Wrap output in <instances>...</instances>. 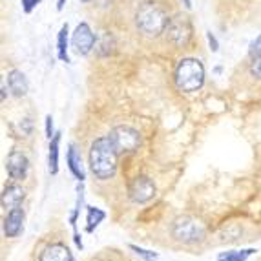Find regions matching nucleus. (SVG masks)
<instances>
[{"label":"nucleus","instance_id":"1","mask_svg":"<svg viewBox=\"0 0 261 261\" xmlns=\"http://www.w3.org/2000/svg\"><path fill=\"white\" fill-rule=\"evenodd\" d=\"M117 150L113 146L112 139L100 137L93 141L90 150V168L99 179H110L117 170Z\"/></svg>","mask_w":261,"mask_h":261},{"label":"nucleus","instance_id":"2","mask_svg":"<svg viewBox=\"0 0 261 261\" xmlns=\"http://www.w3.org/2000/svg\"><path fill=\"white\" fill-rule=\"evenodd\" d=\"M168 15L166 11L155 2H143V4L137 8V13H135V24H137V30H141L144 35L157 37L165 33L166 26H168Z\"/></svg>","mask_w":261,"mask_h":261},{"label":"nucleus","instance_id":"3","mask_svg":"<svg viewBox=\"0 0 261 261\" xmlns=\"http://www.w3.org/2000/svg\"><path fill=\"white\" fill-rule=\"evenodd\" d=\"M205 83V68L197 59H183L175 68V86L181 92H196Z\"/></svg>","mask_w":261,"mask_h":261},{"label":"nucleus","instance_id":"4","mask_svg":"<svg viewBox=\"0 0 261 261\" xmlns=\"http://www.w3.org/2000/svg\"><path fill=\"white\" fill-rule=\"evenodd\" d=\"M110 139L119 153H132L141 144L139 132L132 126H115L110 132Z\"/></svg>","mask_w":261,"mask_h":261},{"label":"nucleus","instance_id":"5","mask_svg":"<svg viewBox=\"0 0 261 261\" xmlns=\"http://www.w3.org/2000/svg\"><path fill=\"white\" fill-rule=\"evenodd\" d=\"M172 234H174L175 240L183 241V243H196L205 238V230L203 226L192 218H177L174 223V228H172Z\"/></svg>","mask_w":261,"mask_h":261},{"label":"nucleus","instance_id":"6","mask_svg":"<svg viewBox=\"0 0 261 261\" xmlns=\"http://www.w3.org/2000/svg\"><path fill=\"white\" fill-rule=\"evenodd\" d=\"M165 33H166V40H168L170 44H174L175 48H181V46H187L188 40H190L192 26L187 17L175 15L174 18H170Z\"/></svg>","mask_w":261,"mask_h":261},{"label":"nucleus","instance_id":"7","mask_svg":"<svg viewBox=\"0 0 261 261\" xmlns=\"http://www.w3.org/2000/svg\"><path fill=\"white\" fill-rule=\"evenodd\" d=\"M128 196H130V199L134 203H146V201H150L155 196V185L146 175H139L130 183Z\"/></svg>","mask_w":261,"mask_h":261},{"label":"nucleus","instance_id":"8","mask_svg":"<svg viewBox=\"0 0 261 261\" xmlns=\"http://www.w3.org/2000/svg\"><path fill=\"white\" fill-rule=\"evenodd\" d=\"M73 48L79 55H88V53L92 51L93 44H95V35H93V31L90 30L86 22H81L77 28H75V33H73Z\"/></svg>","mask_w":261,"mask_h":261},{"label":"nucleus","instance_id":"9","mask_svg":"<svg viewBox=\"0 0 261 261\" xmlns=\"http://www.w3.org/2000/svg\"><path fill=\"white\" fill-rule=\"evenodd\" d=\"M6 168H8V174L11 179H24L28 174V159L22 152H11L6 161Z\"/></svg>","mask_w":261,"mask_h":261},{"label":"nucleus","instance_id":"10","mask_svg":"<svg viewBox=\"0 0 261 261\" xmlns=\"http://www.w3.org/2000/svg\"><path fill=\"white\" fill-rule=\"evenodd\" d=\"M22 223H24V212H22L20 206H18V208L9 210L8 218H6V221H4L6 236H8V238H15V236L20 234Z\"/></svg>","mask_w":261,"mask_h":261},{"label":"nucleus","instance_id":"11","mask_svg":"<svg viewBox=\"0 0 261 261\" xmlns=\"http://www.w3.org/2000/svg\"><path fill=\"white\" fill-rule=\"evenodd\" d=\"M40 261H73V256L68 250V247H64L61 243H53L44 248Z\"/></svg>","mask_w":261,"mask_h":261},{"label":"nucleus","instance_id":"12","mask_svg":"<svg viewBox=\"0 0 261 261\" xmlns=\"http://www.w3.org/2000/svg\"><path fill=\"white\" fill-rule=\"evenodd\" d=\"M22 199H24V190L20 187H17V185H9L4 190V194H2V208L6 210L18 208Z\"/></svg>","mask_w":261,"mask_h":261},{"label":"nucleus","instance_id":"13","mask_svg":"<svg viewBox=\"0 0 261 261\" xmlns=\"http://www.w3.org/2000/svg\"><path fill=\"white\" fill-rule=\"evenodd\" d=\"M8 83H9V88H11V92H13V95L22 97V95H26L28 93V79L20 70L9 71Z\"/></svg>","mask_w":261,"mask_h":261},{"label":"nucleus","instance_id":"14","mask_svg":"<svg viewBox=\"0 0 261 261\" xmlns=\"http://www.w3.org/2000/svg\"><path fill=\"white\" fill-rule=\"evenodd\" d=\"M68 163H70V170L73 172L75 177L83 181L84 172H83V166H81V155H79L77 148H75L73 144L70 146V152H68Z\"/></svg>","mask_w":261,"mask_h":261},{"label":"nucleus","instance_id":"15","mask_svg":"<svg viewBox=\"0 0 261 261\" xmlns=\"http://www.w3.org/2000/svg\"><path fill=\"white\" fill-rule=\"evenodd\" d=\"M57 51H59V59L64 62H70L68 57V26H62L59 31V39H57Z\"/></svg>","mask_w":261,"mask_h":261},{"label":"nucleus","instance_id":"16","mask_svg":"<svg viewBox=\"0 0 261 261\" xmlns=\"http://www.w3.org/2000/svg\"><path fill=\"white\" fill-rule=\"evenodd\" d=\"M59 143H61V135L57 134L49 144V172L51 174H57L59 170Z\"/></svg>","mask_w":261,"mask_h":261},{"label":"nucleus","instance_id":"17","mask_svg":"<svg viewBox=\"0 0 261 261\" xmlns=\"http://www.w3.org/2000/svg\"><path fill=\"white\" fill-rule=\"evenodd\" d=\"M254 252H256V250H232V252L221 254V256L218 257V261H245Z\"/></svg>","mask_w":261,"mask_h":261},{"label":"nucleus","instance_id":"18","mask_svg":"<svg viewBox=\"0 0 261 261\" xmlns=\"http://www.w3.org/2000/svg\"><path fill=\"white\" fill-rule=\"evenodd\" d=\"M102 219H105V212L102 210L90 208V212H88V230L92 232L93 226L99 225V221H102Z\"/></svg>","mask_w":261,"mask_h":261},{"label":"nucleus","instance_id":"19","mask_svg":"<svg viewBox=\"0 0 261 261\" xmlns=\"http://www.w3.org/2000/svg\"><path fill=\"white\" fill-rule=\"evenodd\" d=\"M250 73L254 75V77L261 79V55L254 57L252 59V64H250Z\"/></svg>","mask_w":261,"mask_h":261},{"label":"nucleus","instance_id":"20","mask_svg":"<svg viewBox=\"0 0 261 261\" xmlns=\"http://www.w3.org/2000/svg\"><path fill=\"white\" fill-rule=\"evenodd\" d=\"M248 53H250V57H257V55H261V35L257 37L256 40H254L252 44H250V49H248Z\"/></svg>","mask_w":261,"mask_h":261},{"label":"nucleus","instance_id":"21","mask_svg":"<svg viewBox=\"0 0 261 261\" xmlns=\"http://www.w3.org/2000/svg\"><path fill=\"white\" fill-rule=\"evenodd\" d=\"M39 2H40V0H22V8H24V11H26V13H30L31 9L35 8Z\"/></svg>","mask_w":261,"mask_h":261},{"label":"nucleus","instance_id":"22","mask_svg":"<svg viewBox=\"0 0 261 261\" xmlns=\"http://www.w3.org/2000/svg\"><path fill=\"white\" fill-rule=\"evenodd\" d=\"M137 254H141V256H144L148 261H153L155 259V254H148V250H143V248H137V247H132Z\"/></svg>","mask_w":261,"mask_h":261},{"label":"nucleus","instance_id":"23","mask_svg":"<svg viewBox=\"0 0 261 261\" xmlns=\"http://www.w3.org/2000/svg\"><path fill=\"white\" fill-rule=\"evenodd\" d=\"M46 135L51 139V135H53V119H51V115H48V117H46Z\"/></svg>","mask_w":261,"mask_h":261},{"label":"nucleus","instance_id":"24","mask_svg":"<svg viewBox=\"0 0 261 261\" xmlns=\"http://www.w3.org/2000/svg\"><path fill=\"white\" fill-rule=\"evenodd\" d=\"M208 44H210V49H212V51H218V40L214 39L212 33H208Z\"/></svg>","mask_w":261,"mask_h":261},{"label":"nucleus","instance_id":"25","mask_svg":"<svg viewBox=\"0 0 261 261\" xmlns=\"http://www.w3.org/2000/svg\"><path fill=\"white\" fill-rule=\"evenodd\" d=\"M64 4H66V0H59V4H57V9L61 11V9L64 8Z\"/></svg>","mask_w":261,"mask_h":261},{"label":"nucleus","instance_id":"26","mask_svg":"<svg viewBox=\"0 0 261 261\" xmlns=\"http://www.w3.org/2000/svg\"><path fill=\"white\" fill-rule=\"evenodd\" d=\"M2 100H6V84L2 83Z\"/></svg>","mask_w":261,"mask_h":261},{"label":"nucleus","instance_id":"27","mask_svg":"<svg viewBox=\"0 0 261 261\" xmlns=\"http://www.w3.org/2000/svg\"><path fill=\"white\" fill-rule=\"evenodd\" d=\"M185 4H187V8H190V0H185Z\"/></svg>","mask_w":261,"mask_h":261},{"label":"nucleus","instance_id":"28","mask_svg":"<svg viewBox=\"0 0 261 261\" xmlns=\"http://www.w3.org/2000/svg\"><path fill=\"white\" fill-rule=\"evenodd\" d=\"M83 2H88V0H83Z\"/></svg>","mask_w":261,"mask_h":261}]
</instances>
